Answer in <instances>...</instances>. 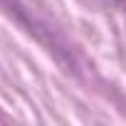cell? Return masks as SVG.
Instances as JSON below:
<instances>
[{
    "label": "cell",
    "instance_id": "obj_1",
    "mask_svg": "<svg viewBox=\"0 0 126 126\" xmlns=\"http://www.w3.org/2000/svg\"><path fill=\"white\" fill-rule=\"evenodd\" d=\"M106 3H111V8H121L126 13V0H106Z\"/></svg>",
    "mask_w": 126,
    "mask_h": 126
}]
</instances>
